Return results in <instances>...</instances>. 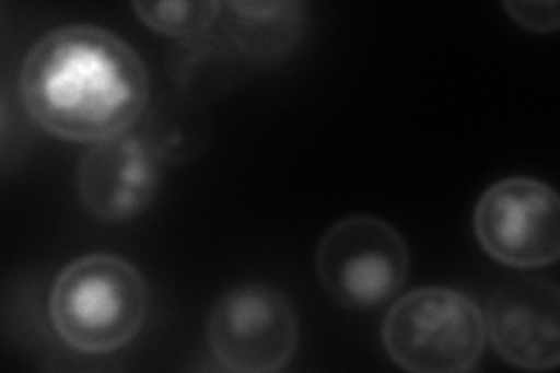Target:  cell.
I'll return each instance as SVG.
<instances>
[{
	"label": "cell",
	"mask_w": 560,
	"mask_h": 373,
	"mask_svg": "<svg viewBox=\"0 0 560 373\" xmlns=\"http://www.w3.org/2000/svg\"><path fill=\"white\" fill-rule=\"evenodd\" d=\"M20 92L33 121L70 143L127 133L150 98V75L119 35L70 24L45 33L22 66Z\"/></svg>",
	"instance_id": "1"
},
{
	"label": "cell",
	"mask_w": 560,
	"mask_h": 373,
	"mask_svg": "<svg viewBox=\"0 0 560 373\" xmlns=\"http://www.w3.org/2000/svg\"><path fill=\"white\" fill-rule=\"evenodd\" d=\"M148 306L143 276L131 261L115 255L70 261L49 294L51 325L70 348L86 354L129 346L145 325Z\"/></svg>",
	"instance_id": "2"
},
{
	"label": "cell",
	"mask_w": 560,
	"mask_h": 373,
	"mask_svg": "<svg viewBox=\"0 0 560 373\" xmlns=\"http://www.w3.org/2000/svg\"><path fill=\"white\" fill-rule=\"evenodd\" d=\"M388 358L413 373L471 371L486 348V317L469 296L448 288H420L383 319Z\"/></svg>",
	"instance_id": "3"
},
{
	"label": "cell",
	"mask_w": 560,
	"mask_h": 373,
	"mask_svg": "<svg viewBox=\"0 0 560 373\" xmlns=\"http://www.w3.org/2000/svg\"><path fill=\"white\" fill-rule=\"evenodd\" d=\"M411 269L397 229L372 215L331 224L315 250V273L325 292L346 308H376L399 294Z\"/></svg>",
	"instance_id": "4"
},
{
	"label": "cell",
	"mask_w": 560,
	"mask_h": 373,
	"mask_svg": "<svg viewBox=\"0 0 560 373\" xmlns=\"http://www.w3.org/2000/svg\"><path fill=\"white\" fill-rule=\"evenodd\" d=\"M208 343L226 371L276 373L300 346V319L285 294L265 285L234 288L210 311Z\"/></svg>",
	"instance_id": "5"
},
{
	"label": "cell",
	"mask_w": 560,
	"mask_h": 373,
	"mask_svg": "<svg viewBox=\"0 0 560 373\" xmlns=\"http://www.w3.org/2000/svg\"><path fill=\"white\" fill-rule=\"evenodd\" d=\"M475 234L486 255L512 269H541L560 255V201L533 177L490 185L475 210Z\"/></svg>",
	"instance_id": "6"
},
{
	"label": "cell",
	"mask_w": 560,
	"mask_h": 373,
	"mask_svg": "<svg viewBox=\"0 0 560 373\" xmlns=\"http://www.w3.org/2000/svg\"><path fill=\"white\" fill-rule=\"evenodd\" d=\"M560 290L553 280L523 278L502 285L488 304L486 336L504 362L551 371L560 362Z\"/></svg>",
	"instance_id": "7"
},
{
	"label": "cell",
	"mask_w": 560,
	"mask_h": 373,
	"mask_svg": "<svg viewBox=\"0 0 560 373\" xmlns=\"http://www.w3.org/2000/svg\"><path fill=\"white\" fill-rule=\"evenodd\" d=\"M160 189V162L145 138L121 133L94 143L78 168V194L90 215L127 222L148 210Z\"/></svg>",
	"instance_id": "8"
},
{
	"label": "cell",
	"mask_w": 560,
	"mask_h": 373,
	"mask_svg": "<svg viewBox=\"0 0 560 373\" xmlns=\"http://www.w3.org/2000/svg\"><path fill=\"white\" fill-rule=\"evenodd\" d=\"M224 28L232 43L253 59H278L290 55L306 28L304 3H290V0H280V3L234 0L224 5Z\"/></svg>",
	"instance_id": "9"
},
{
	"label": "cell",
	"mask_w": 560,
	"mask_h": 373,
	"mask_svg": "<svg viewBox=\"0 0 560 373\" xmlns=\"http://www.w3.org/2000/svg\"><path fill=\"white\" fill-rule=\"evenodd\" d=\"M138 20L156 33L191 38L213 26L222 10L213 0H187V3H133Z\"/></svg>",
	"instance_id": "10"
},
{
	"label": "cell",
	"mask_w": 560,
	"mask_h": 373,
	"mask_svg": "<svg viewBox=\"0 0 560 373\" xmlns=\"http://www.w3.org/2000/svg\"><path fill=\"white\" fill-rule=\"evenodd\" d=\"M504 12L512 20L535 33H551L560 24V10L556 0H537V3H528V0H516V3H504Z\"/></svg>",
	"instance_id": "11"
}]
</instances>
